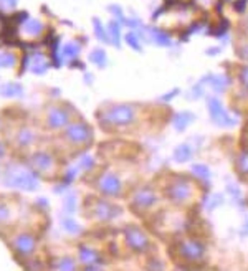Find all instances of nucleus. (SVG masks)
<instances>
[{
    "instance_id": "1",
    "label": "nucleus",
    "mask_w": 248,
    "mask_h": 271,
    "mask_svg": "<svg viewBox=\"0 0 248 271\" xmlns=\"http://www.w3.org/2000/svg\"><path fill=\"white\" fill-rule=\"evenodd\" d=\"M3 185L23 192H33L40 187L37 172L23 164H8L3 174Z\"/></svg>"
},
{
    "instance_id": "2",
    "label": "nucleus",
    "mask_w": 248,
    "mask_h": 271,
    "mask_svg": "<svg viewBox=\"0 0 248 271\" xmlns=\"http://www.w3.org/2000/svg\"><path fill=\"white\" fill-rule=\"evenodd\" d=\"M100 121L105 126H129L136 121V108L131 104H115L100 116Z\"/></svg>"
},
{
    "instance_id": "3",
    "label": "nucleus",
    "mask_w": 248,
    "mask_h": 271,
    "mask_svg": "<svg viewBox=\"0 0 248 271\" xmlns=\"http://www.w3.org/2000/svg\"><path fill=\"white\" fill-rule=\"evenodd\" d=\"M63 136L73 145H88L93 140V131L86 123L76 121L63 128Z\"/></svg>"
},
{
    "instance_id": "4",
    "label": "nucleus",
    "mask_w": 248,
    "mask_h": 271,
    "mask_svg": "<svg viewBox=\"0 0 248 271\" xmlns=\"http://www.w3.org/2000/svg\"><path fill=\"white\" fill-rule=\"evenodd\" d=\"M98 190L105 197H120L123 192V182L113 172H103L96 180Z\"/></svg>"
},
{
    "instance_id": "5",
    "label": "nucleus",
    "mask_w": 248,
    "mask_h": 271,
    "mask_svg": "<svg viewBox=\"0 0 248 271\" xmlns=\"http://www.w3.org/2000/svg\"><path fill=\"white\" fill-rule=\"evenodd\" d=\"M12 248L20 258H30L37 252V238L32 233H18L12 240Z\"/></svg>"
},
{
    "instance_id": "6",
    "label": "nucleus",
    "mask_w": 248,
    "mask_h": 271,
    "mask_svg": "<svg viewBox=\"0 0 248 271\" xmlns=\"http://www.w3.org/2000/svg\"><path fill=\"white\" fill-rule=\"evenodd\" d=\"M194 194V189L187 180H175L174 184L169 185L167 189V197L175 203L187 202Z\"/></svg>"
},
{
    "instance_id": "7",
    "label": "nucleus",
    "mask_w": 248,
    "mask_h": 271,
    "mask_svg": "<svg viewBox=\"0 0 248 271\" xmlns=\"http://www.w3.org/2000/svg\"><path fill=\"white\" fill-rule=\"evenodd\" d=\"M70 113L66 111L65 108L60 106H53L48 109L46 113V126L53 131H58V129H63L70 124Z\"/></svg>"
},
{
    "instance_id": "8",
    "label": "nucleus",
    "mask_w": 248,
    "mask_h": 271,
    "mask_svg": "<svg viewBox=\"0 0 248 271\" xmlns=\"http://www.w3.org/2000/svg\"><path fill=\"white\" fill-rule=\"evenodd\" d=\"M124 237H126L127 247L134 250V252H146L149 247V240L146 237V233L139 230L137 227H129L127 230L124 232Z\"/></svg>"
},
{
    "instance_id": "9",
    "label": "nucleus",
    "mask_w": 248,
    "mask_h": 271,
    "mask_svg": "<svg viewBox=\"0 0 248 271\" xmlns=\"http://www.w3.org/2000/svg\"><path fill=\"white\" fill-rule=\"evenodd\" d=\"M30 164H32V169L40 175H50L56 167L53 155L48 152H37L30 159Z\"/></svg>"
},
{
    "instance_id": "10",
    "label": "nucleus",
    "mask_w": 248,
    "mask_h": 271,
    "mask_svg": "<svg viewBox=\"0 0 248 271\" xmlns=\"http://www.w3.org/2000/svg\"><path fill=\"white\" fill-rule=\"evenodd\" d=\"M179 253L180 257L190 262H200L205 258V247L202 243L194 242V240H187L179 245Z\"/></svg>"
},
{
    "instance_id": "11",
    "label": "nucleus",
    "mask_w": 248,
    "mask_h": 271,
    "mask_svg": "<svg viewBox=\"0 0 248 271\" xmlns=\"http://www.w3.org/2000/svg\"><path fill=\"white\" fill-rule=\"evenodd\" d=\"M50 68V61L43 53H30L25 58V70L33 75H45Z\"/></svg>"
},
{
    "instance_id": "12",
    "label": "nucleus",
    "mask_w": 248,
    "mask_h": 271,
    "mask_svg": "<svg viewBox=\"0 0 248 271\" xmlns=\"http://www.w3.org/2000/svg\"><path fill=\"white\" fill-rule=\"evenodd\" d=\"M93 213L100 222H110L120 215V208L106 200H96L93 205Z\"/></svg>"
},
{
    "instance_id": "13",
    "label": "nucleus",
    "mask_w": 248,
    "mask_h": 271,
    "mask_svg": "<svg viewBox=\"0 0 248 271\" xmlns=\"http://www.w3.org/2000/svg\"><path fill=\"white\" fill-rule=\"evenodd\" d=\"M154 202H156V192L149 187H142V189L136 190L131 200L136 210H146V208L154 205Z\"/></svg>"
},
{
    "instance_id": "14",
    "label": "nucleus",
    "mask_w": 248,
    "mask_h": 271,
    "mask_svg": "<svg viewBox=\"0 0 248 271\" xmlns=\"http://www.w3.org/2000/svg\"><path fill=\"white\" fill-rule=\"evenodd\" d=\"M209 111H210L212 119H214V123L219 124V126L227 128V126H234L235 124V121L227 114V111L220 104L219 100H209Z\"/></svg>"
},
{
    "instance_id": "15",
    "label": "nucleus",
    "mask_w": 248,
    "mask_h": 271,
    "mask_svg": "<svg viewBox=\"0 0 248 271\" xmlns=\"http://www.w3.org/2000/svg\"><path fill=\"white\" fill-rule=\"evenodd\" d=\"M78 257H80V262L83 265H86L88 270L101 268V255L98 253L95 248L83 245V247H80V250H78Z\"/></svg>"
},
{
    "instance_id": "16",
    "label": "nucleus",
    "mask_w": 248,
    "mask_h": 271,
    "mask_svg": "<svg viewBox=\"0 0 248 271\" xmlns=\"http://www.w3.org/2000/svg\"><path fill=\"white\" fill-rule=\"evenodd\" d=\"M20 25H22V32L25 35L32 36V38H37L45 30L43 22H40L38 18H32V17H25V20Z\"/></svg>"
},
{
    "instance_id": "17",
    "label": "nucleus",
    "mask_w": 248,
    "mask_h": 271,
    "mask_svg": "<svg viewBox=\"0 0 248 271\" xmlns=\"http://www.w3.org/2000/svg\"><path fill=\"white\" fill-rule=\"evenodd\" d=\"M60 51H61V60H63L65 63H71V61H75L80 56L81 45L78 43V41H75V40L66 41V43L61 46Z\"/></svg>"
},
{
    "instance_id": "18",
    "label": "nucleus",
    "mask_w": 248,
    "mask_h": 271,
    "mask_svg": "<svg viewBox=\"0 0 248 271\" xmlns=\"http://www.w3.org/2000/svg\"><path fill=\"white\" fill-rule=\"evenodd\" d=\"M35 140H37V134L30 128H20L17 136H15V142L20 147H30L32 144H35Z\"/></svg>"
},
{
    "instance_id": "19",
    "label": "nucleus",
    "mask_w": 248,
    "mask_h": 271,
    "mask_svg": "<svg viewBox=\"0 0 248 271\" xmlns=\"http://www.w3.org/2000/svg\"><path fill=\"white\" fill-rule=\"evenodd\" d=\"M146 32L149 33V40H152L154 43L159 46H170L172 45V38L169 33L162 32L159 28H146Z\"/></svg>"
},
{
    "instance_id": "20",
    "label": "nucleus",
    "mask_w": 248,
    "mask_h": 271,
    "mask_svg": "<svg viewBox=\"0 0 248 271\" xmlns=\"http://www.w3.org/2000/svg\"><path fill=\"white\" fill-rule=\"evenodd\" d=\"M0 96L3 98H20L23 96V86L20 83H3L0 86Z\"/></svg>"
},
{
    "instance_id": "21",
    "label": "nucleus",
    "mask_w": 248,
    "mask_h": 271,
    "mask_svg": "<svg viewBox=\"0 0 248 271\" xmlns=\"http://www.w3.org/2000/svg\"><path fill=\"white\" fill-rule=\"evenodd\" d=\"M194 121V114L192 113H177L175 116L172 118V124L177 131H184L185 128L189 126L190 123Z\"/></svg>"
},
{
    "instance_id": "22",
    "label": "nucleus",
    "mask_w": 248,
    "mask_h": 271,
    "mask_svg": "<svg viewBox=\"0 0 248 271\" xmlns=\"http://www.w3.org/2000/svg\"><path fill=\"white\" fill-rule=\"evenodd\" d=\"M108 36H110V43L115 46L121 45V23L118 20H113L108 25Z\"/></svg>"
},
{
    "instance_id": "23",
    "label": "nucleus",
    "mask_w": 248,
    "mask_h": 271,
    "mask_svg": "<svg viewBox=\"0 0 248 271\" xmlns=\"http://www.w3.org/2000/svg\"><path fill=\"white\" fill-rule=\"evenodd\" d=\"M93 32H95V36L103 43H110V36H108V30L105 25L101 23V20L95 17L93 18Z\"/></svg>"
},
{
    "instance_id": "24",
    "label": "nucleus",
    "mask_w": 248,
    "mask_h": 271,
    "mask_svg": "<svg viewBox=\"0 0 248 271\" xmlns=\"http://www.w3.org/2000/svg\"><path fill=\"white\" fill-rule=\"evenodd\" d=\"M90 61L91 63H95L96 66H100V68H105L108 65V55H106V51L105 50H101V48H95V50H91L90 51Z\"/></svg>"
},
{
    "instance_id": "25",
    "label": "nucleus",
    "mask_w": 248,
    "mask_h": 271,
    "mask_svg": "<svg viewBox=\"0 0 248 271\" xmlns=\"http://www.w3.org/2000/svg\"><path fill=\"white\" fill-rule=\"evenodd\" d=\"M190 157H192V149H190L189 144H180L179 147H175L174 159L177 160V162H187Z\"/></svg>"
},
{
    "instance_id": "26",
    "label": "nucleus",
    "mask_w": 248,
    "mask_h": 271,
    "mask_svg": "<svg viewBox=\"0 0 248 271\" xmlns=\"http://www.w3.org/2000/svg\"><path fill=\"white\" fill-rule=\"evenodd\" d=\"M76 167H78V170H85V172H90L93 170V167H95V157L90 154H81L78 160H76Z\"/></svg>"
},
{
    "instance_id": "27",
    "label": "nucleus",
    "mask_w": 248,
    "mask_h": 271,
    "mask_svg": "<svg viewBox=\"0 0 248 271\" xmlns=\"http://www.w3.org/2000/svg\"><path fill=\"white\" fill-rule=\"evenodd\" d=\"M204 81H209L215 91H224L225 88L230 85V80L225 76H209V78H205Z\"/></svg>"
},
{
    "instance_id": "28",
    "label": "nucleus",
    "mask_w": 248,
    "mask_h": 271,
    "mask_svg": "<svg viewBox=\"0 0 248 271\" xmlns=\"http://www.w3.org/2000/svg\"><path fill=\"white\" fill-rule=\"evenodd\" d=\"M61 228H63L68 235H78V233H81V230H83L78 223L75 220H71V218H61Z\"/></svg>"
},
{
    "instance_id": "29",
    "label": "nucleus",
    "mask_w": 248,
    "mask_h": 271,
    "mask_svg": "<svg viewBox=\"0 0 248 271\" xmlns=\"http://www.w3.org/2000/svg\"><path fill=\"white\" fill-rule=\"evenodd\" d=\"M12 220V207L7 202L0 200V225H7Z\"/></svg>"
},
{
    "instance_id": "30",
    "label": "nucleus",
    "mask_w": 248,
    "mask_h": 271,
    "mask_svg": "<svg viewBox=\"0 0 248 271\" xmlns=\"http://www.w3.org/2000/svg\"><path fill=\"white\" fill-rule=\"evenodd\" d=\"M76 207H78V199H76V195L75 194H68L65 197V203H63L65 212L66 213H75Z\"/></svg>"
},
{
    "instance_id": "31",
    "label": "nucleus",
    "mask_w": 248,
    "mask_h": 271,
    "mask_svg": "<svg viewBox=\"0 0 248 271\" xmlns=\"http://www.w3.org/2000/svg\"><path fill=\"white\" fill-rule=\"evenodd\" d=\"M17 65V56L13 53H0V68H13Z\"/></svg>"
},
{
    "instance_id": "32",
    "label": "nucleus",
    "mask_w": 248,
    "mask_h": 271,
    "mask_svg": "<svg viewBox=\"0 0 248 271\" xmlns=\"http://www.w3.org/2000/svg\"><path fill=\"white\" fill-rule=\"evenodd\" d=\"M192 172L199 177V179H202V180H209L210 179V169L207 167V165H204V164L192 165Z\"/></svg>"
},
{
    "instance_id": "33",
    "label": "nucleus",
    "mask_w": 248,
    "mask_h": 271,
    "mask_svg": "<svg viewBox=\"0 0 248 271\" xmlns=\"http://www.w3.org/2000/svg\"><path fill=\"white\" fill-rule=\"evenodd\" d=\"M124 40H126V43L131 46L132 50L141 51V43H139V35H137V32H129V33H126Z\"/></svg>"
},
{
    "instance_id": "34",
    "label": "nucleus",
    "mask_w": 248,
    "mask_h": 271,
    "mask_svg": "<svg viewBox=\"0 0 248 271\" xmlns=\"http://www.w3.org/2000/svg\"><path fill=\"white\" fill-rule=\"evenodd\" d=\"M17 5H18V0H0V12L12 13V12H15Z\"/></svg>"
},
{
    "instance_id": "35",
    "label": "nucleus",
    "mask_w": 248,
    "mask_h": 271,
    "mask_svg": "<svg viewBox=\"0 0 248 271\" xmlns=\"http://www.w3.org/2000/svg\"><path fill=\"white\" fill-rule=\"evenodd\" d=\"M53 268H56V270H76V265L71 258H61V260H56Z\"/></svg>"
},
{
    "instance_id": "36",
    "label": "nucleus",
    "mask_w": 248,
    "mask_h": 271,
    "mask_svg": "<svg viewBox=\"0 0 248 271\" xmlns=\"http://www.w3.org/2000/svg\"><path fill=\"white\" fill-rule=\"evenodd\" d=\"M110 12L113 13V15H115V17H116V20H118V22H120L121 25H126V17H124V13H123V8L120 7V5H115V3H113V5H110Z\"/></svg>"
},
{
    "instance_id": "37",
    "label": "nucleus",
    "mask_w": 248,
    "mask_h": 271,
    "mask_svg": "<svg viewBox=\"0 0 248 271\" xmlns=\"http://www.w3.org/2000/svg\"><path fill=\"white\" fill-rule=\"evenodd\" d=\"M237 167L242 172V174H248V152H244L239 157V162H237Z\"/></svg>"
},
{
    "instance_id": "38",
    "label": "nucleus",
    "mask_w": 248,
    "mask_h": 271,
    "mask_svg": "<svg viewBox=\"0 0 248 271\" xmlns=\"http://www.w3.org/2000/svg\"><path fill=\"white\" fill-rule=\"evenodd\" d=\"M219 203H222V197L219 195V194H215L214 195V200H209V205H207V208H214V207H217Z\"/></svg>"
},
{
    "instance_id": "39",
    "label": "nucleus",
    "mask_w": 248,
    "mask_h": 271,
    "mask_svg": "<svg viewBox=\"0 0 248 271\" xmlns=\"http://www.w3.org/2000/svg\"><path fill=\"white\" fill-rule=\"evenodd\" d=\"M237 55H239L240 58L248 60V45H245V46H240V48L237 50Z\"/></svg>"
},
{
    "instance_id": "40",
    "label": "nucleus",
    "mask_w": 248,
    "mask_h": 271,
    "mask_svg": "<svg viewBox=\"0 0 248 271\" xmlns=\"http://www.w3.org/2000/svg\"><path fill=\"white\" fill-rule=\"evenodd\" d=\"M240 80H242V83L248 88V66H245L244 70H242V73H240Z\"/></svg>"
},
{
    "instance_id": "41",
    "label": "nucleus",
    "mask_w": 248,
    "mask_h": 271,
    "mask_svg": "<svg viewBox=\"0 0 248 271\" xmlns=\"http://www.w3.org/2000/svg\"><path fill=\"white\" fill-rule=\"evenodd\" d=\"M227 190H229V192H232V194H234V197H235V199H240V190L239 189H237V187L235 185H229V187H227Z\"/></svg>"
},
{
    "instance_id": "42",
    "label": "nucleus",
    "mask_w": 248,
    "mask_h": 271,
    "mask_svg": "<svg viewBox=\"0 0 248 271\" xmlns=\"http://www.w3.org/2000/svg\"><path fill=\"white\" fill-rule=\"evenodd\" d=\"M5 154H7V147H5L3 142H0V159H3Z\"/></svg>"
},
{
    "instance_id": "43",
    "label": "nucleus",
    "mask_w": 248,
    "mask_h": 271,
    "mask_svg": "<svg viewBox=\"0 0 248 271\" xmlns=\"http://www.w3.org/2000/svg\"><path fill=\"white\" fill-rule=\"evenodd\" d=\"M194 96L197 98V96H202V88L200 86H194Z\"/></svg>"
},
{
    "instance_id": "44",
    "label": "nucleus",
    "mask_w": 248,
    "mask_h": 271,
    "mask_svg": "<svg viewBox=\"0 0 248 271\" xmlns=\"http://www.w3.org/2000/svg\"><path fill=\"white\" fill-rule=\"evenodd\" d=\"M177 93H179L177 90H175L174 93H169V95H165V96H162V100H164V101H169V100H170V98H174L175 95H177Z\"/></svg>"
},
{
    "instance_id": "45",
    "label": "nucleus",
    "mask_w": 248,
    "mask_h": 271,
    "mask_svg": "<svg viewBox=\"0 0 248 271\" xmlns=\"http://www.w3.org/2000/svg\"><path fill=\"white\" fill-rule=\"evenodd\" d=\"M207 53H209V55H217V53H219V48H212L210 51H207Z\"/></svg>"
}]
</instances>
